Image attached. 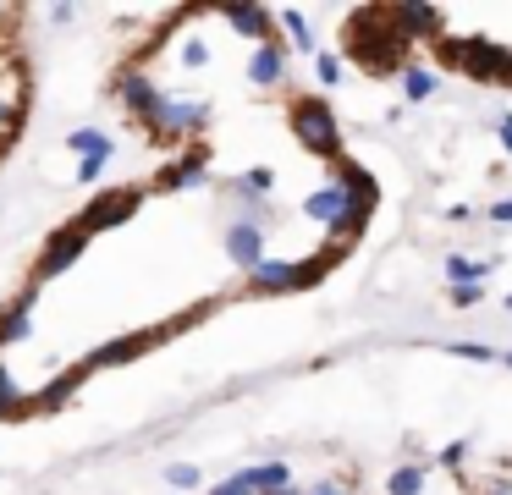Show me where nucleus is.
I'll use <instances>...</instances> for the list:
<instances>
[{
	"label": "nucleus",
	"instance_id": "obj_6",
	"mask_svg": "<svg viewBox=\"0 0 512 495\" xmlns=\"http://www.w3.org/2000/svg\"><path fill=\"white\" fill-rule=\"evenodd\" d=\"M105 165H111V160H83V165H78V182H94V176H100Z\"/></svg>",
	"mask_w": 512,
	"mask_h": 495
},
{
	"label": "nucleus",
	"instance_id": "obj_5",
	"mask_svg": "<svg viewBox=\"0 0 512 495\" xmlns=\"http://www.w3.org/2000/svg\"><path fill=\"white\" fill-rule=\"evenodd\" d=\"M28 325H34V314H28V297H17V303L0 314V341H23Z\"/></svg>",
	"mask_w": 512,
	"mask_h": 495
},
{
	"label": "nucleus",
	"instance_id": "obj_3",
	"mask_svg": "<svg viewBox=\"0 0 512 495\" xmlns=\"http://www.w3.org/2000/svg\"><path fill=\"white\" fill-rule=\"evenodd\" d=\"M138 198H144L138 187H111V193H100V198H94V204L83 209L78 220L89 226V237H94V231H105V226H122V220L138 209Z\"/></svg>",
	"mask_w": 512,
	"mask_h": 495
},
{
	"label": "nucleus",
	"instance_id": "obj_9",
	"mask_svg": "<svg viewBox=\"0 0 512 495\" xmlns=\"http://www.w3.org/2000/svg\"><path fill=\"white\" fill-rule=\"evenodd\" d=\"M215 495H248V484H243V479H237V484H221Z\"/></svg>",
	"mask_w": 512,
	"mask_h": 495
},
{
	"label": "nucleus",
	"instance_id": "obj_2",
	"mask_svg": "<svg viewBox=\"0 0 512 495\" xmlns=\"http://www.w3.org/2000/svg\"><path fill=\"white\" fill-rule=\"evenodd\" d=\"M83 248H89V226L83 220H72V226L50 231L45 248H39V264H34V281H50V275L72 270V264L83 259Z\"/></svg>",
	"mask_w": 512,
	"mask_h": 495
},
{
	"label": "nucleus",
	"instance_id": "obj_1",
	"mask_svg": "<svg viewBox=\"0 0 512 495\" xmlns=\"http://www.w3.org/2000/svg\"><path fill=\"white\" fill-rule=\"evenodd\" d=\"M116 94H122V105H127V116L138 121V127H149L160 138V127H166V110H171V99L160 94L155 83H149L144 72H127L122 83H116Z\"/></svg>",
	"mask_w": 512,
	"mask_h": 495
},
{
	"label": "nucleus",
	"instance_id": "obj_7",
	"mask_svg": "<svg viewBox=\"0 0 512 495\" xmlns=\"http://www.w3.org/2000/svg\"><path fill=\"white\" fill-rule=\"evenodd\" d=\"M50 22H56V28H67V22H78V11H72V6H50Z\"/></svg>",
	"mask_w": 512,
	"mask_h": 495
},
{
	"label": "nucleus",
	"instance_id": "obj_4",
	"mask_svg": "<svg viewBox=\"0 0 512 495\" xmlns=\"http://www.w3.org/2000/svg\"><path fill=\"white\" fill-rule=\"evenodd\" d=\"M67 149H72V154H83V160H111L116 143L105 138L100 127H78V132H67Z\"/></svg>",
	"mask_w": 512,
	"mask_h": 495
},
{
	"label": "nucleus",
	"instance_id": "obj_8",
	"mask_svg": "<svg viewBox=\"0 0 512 495\" xmlns=\"http://www.w3.org/2000/svg\"><path fill=\"white\" fill-rule=\"evenodd\" d=\"M182 61H188V66H204L210 55H204V44H188V50H182Z\"/></svg>",
	"mask_w": 512,
	"mask_h": 495
}]
</instances>
